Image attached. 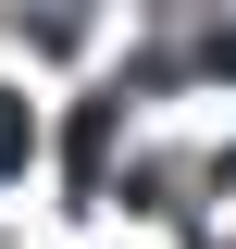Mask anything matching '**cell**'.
Instances as JSON below:
<instances>
[{
    "instance_id": "cell-1",
    "label": "cell",
    "mask_w": 236,
    "mask_h": 249,
    "mask_svg": "<svg viewBox=\"0 0 236 249\" xmlns=\"http://www.w3.org/2000/svg\"><path fill=\"white\" fill-rule=\"evenodd\" d=\"M25 150H37V124H25V100H0V175H13Z\"/></svg>"
}]
</instances>
